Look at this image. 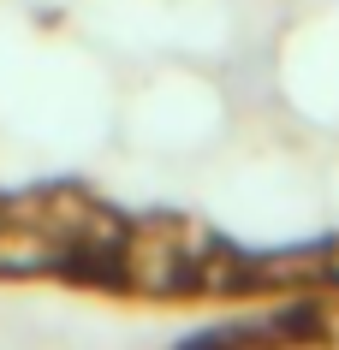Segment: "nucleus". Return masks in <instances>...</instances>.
<instances>
[{
    "instance_id": "nucleus-2",
    "label": "nucleus",
    "mask_w": 339,
    "mask_h": 350,
    "mask_svg": "<svg viewBox=\"0 0 339 350\" xmlns=\"http://www.w3.org/2000/svg\"><path fill=\"white\" fill-rule=\"evenodd\" d=\"M321 267H327V279H334V285H339V250H334V256H327V261H321Z\"/></svg>"
},
{
    "instance_id": "nucleus-1",
    "label": "nucleus",
    "mask_w": 339,
    "mask_h": 350,
    "mask_svg": "<svg viewBox=\"0 0 339 350\" xmlns=\"http://www.w3.org/2000/svg\"><path fill=\"white\" fill-rule=\"evenodd\" d=\"M197 261L203 256H190L167 226H137L131 238L113 243V273L131 291H185L197 279Z\"/></svg>"
}]
</instances>
